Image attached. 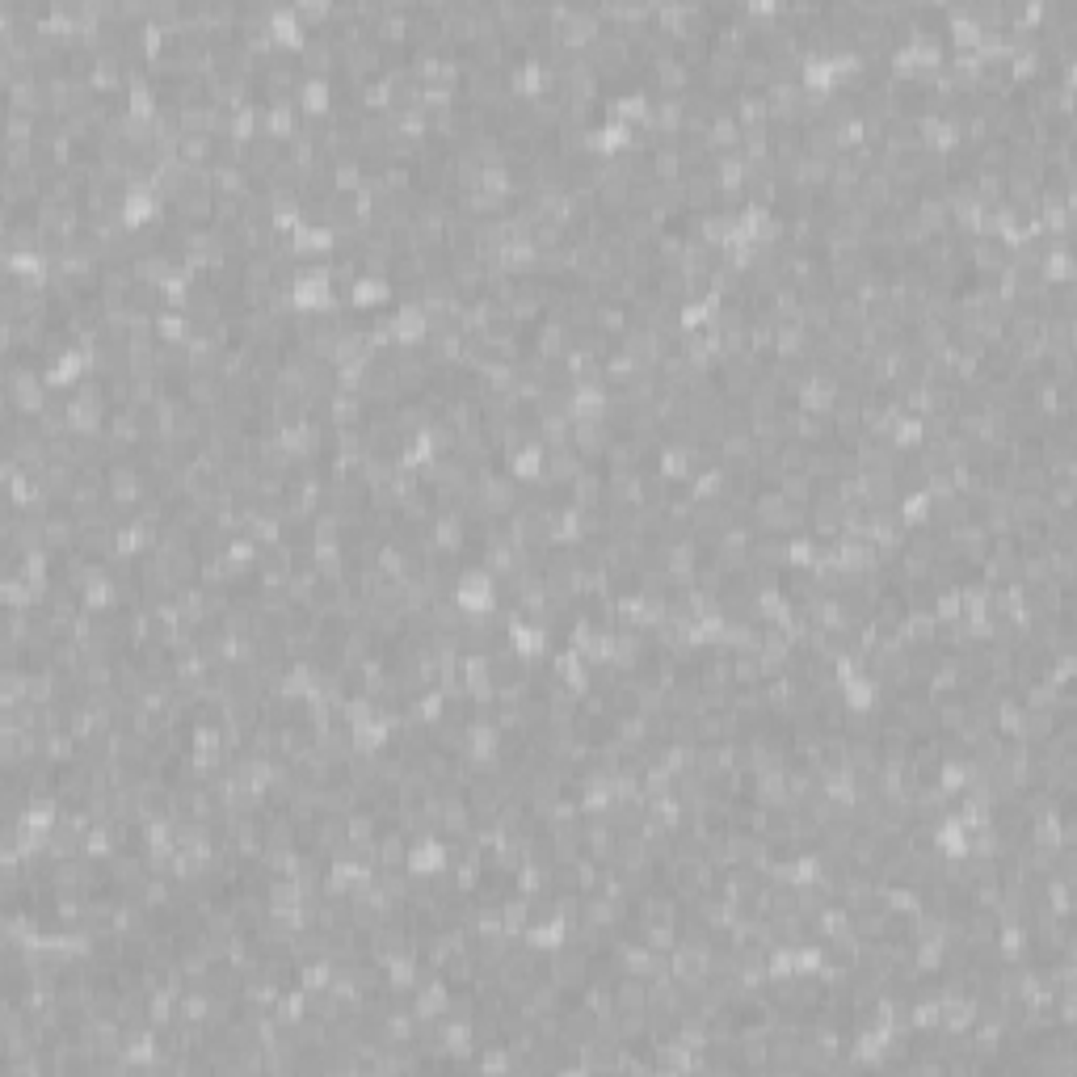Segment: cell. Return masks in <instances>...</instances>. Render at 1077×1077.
<instances>
[{"label":"cell","mask_w":1077,"mask_h":1077,"mask_svg":"<svg viewBox=\"0 0 1077 1077\" xmlns=\"http://www.w3.org/2000/svg\"><path fill=\"white\" fill-rule=\"evenodd\" d=\"M455 606L467 615V619H484L493 615L497 606V585L484 568H463L459 581H455Z\"/></svg>","instance_id":"cell-1"},{"label":"cell","mask_w":1077,"mask_h":1077,"mask_svg":"<svg viewBox=\"0 0 1077 1077\" xmlns=\"http://www.w3.org/2000/svg\"><path fill=\"white\" fill-rule=\"evenodd\" d=\"M556 38L564 43V51H573V55H585L589 47H594V38L606 30V22L598 17V5H573V13L564 17L560 26H552Z\"/></svg>","instance_id":"cell-2"},{"label":"cell","mask_w":1077,"mask_h":1077,"mask_svg":"<svg viewBox=\"0 0 1077 1077\" xmlns=\"http://www.w3.org/2000/svg\"><path fill=\"white\" fill-rule=\"evenodd\" d=\"M291 303H299V308H312V312L333 308V274H329V266L299 270L295 282H291Z\"/></svg>","instance_id":"cell-3"},{"label":"cell","mask_w":1077,"mask_h":1077,"mask_svg":"<svg viewBox=\"0 0 1077 1077\" xmlns=\"http://www.w3.org/2000/svg\"><path fill=\"white\" fill-rule=\"evenodd\" d=\"M266 26H270V38H274V47L278 51H303V43H308L312 38V30L303 26V17L295 13V5H270V13H266Z\"/></svg>","instance_id":"cell-4"},{"label":"cell","mask_w":1077,"mask_h":1077,"mask_svg":"<svg viewBox=\"0 0 1077 1077\" xmlns=\"http://www.w3.org/2000/svg\"><path fill=\"white\" fill-rule=\"evenodd\" d=\"M463 741H467V762L472 766H493L497 758H501V724L497 720H472L467 724V733H463Z\"/></svg>","instance_id":"cell-5"},{"label":"cell","mask_w":1077,"mask_h":1077,"mask_svg":"<svg viewBox=\"0 0 1077 1077\" xmlns=\"http://www.w3.org/2000/svg\"><path fill=\"white\" fill-rule=\"evenodd\" d=\"M337 59H341V47L333 30H312V38L295 55V64L303 68V76H329V68H337Z\"/></svg>","instance_id":"cell-6"},{"label":"cell","mask_w":1077,"mask_h":1077,"mask_svg":"<svg viewBox=\"0 0 1077 1077\" xmlns=\"http://www.w3.org/2000/svg\"><path fill=\"white\" fill-rule=\"evenodd\" d=\"M606 409H611V392H606L602 379L573 383V396H568V417L573 421H602Z\"/></svg>","instance_id":"cell-7"},{"label":"cell","mask_w":1077,"mask_h":1077,"mask_svg":"<svg viewBox=\"0 0 1077 1077\" xmlns=\"http://www.w3.org/2000/svg\"><path fill=\"white\" fill-rule=\"evenodd\" d=\"M627 148H636V135H632V127L615 123V118H606L598 127H585V152L611 160L615 152H627Z\"/></svg>","instance_id":"cell-8"},{"label":"cell","mask_w":1077,"mask_h":1077,"mask_svg":"<svg viewBox=\"0 0 1077 1077\" xmlns=\"http://www.w3.org/2000/svg\"><path fill=\"white\" fill-rule=\"evenodd\" d=\"M392 333L396 341L409 350V345H421L425 337L434 333V316L425 312V303H400L396 316H392Z\"/></svg>","instance_id":"cell-9"},{"label":"cell","mask_w":1077,"mask_h":1077,"mask_svg":"<svg viewBox=\"0 0 1077 1077\" xmlns=\"http://www.w3.org/2000/svg\"><path fill=\"white\" fill-rule=\"evenodd\" d=\"M648 76H653V85L661 89V97H682L690 89V80H695V72L682 64L678 51L661 55V59H648Z\"/></svg>","instance_id":"cell-10"},{"label":"cell","mask_w":1077,"mask_h":1077,"mask_svg":"<svg viewBox=\"0 0 1077 1077\" xmlns=\"http://www.w3.org/2000/svg\"><path fill=\"white\" fill-rule=\"evenodd\" d=\"M261 135L266 139H287V144L299 135V106L291 97L266 101V106H261Z\"/></svg>","instance_id":"cell-11"},{"label":"cell","mask_w":1077,"mask_h":1077,"mask_svg":"<svg viewBox=\"0 0 1077 1077\" xmlns=\"http://www.w3.org/2000/svg\"><path fill=\"white\" fill-rule=\"evenodd\" d=\"M442 863H446V846L438 838H430V833H421V838L404 850V871H409V876H442Z\"/></svg>","instance_id":"cell-12"},{"label":"cell","mask_w":1077,"mask_h":1077,"mask_svg":"<svg viewBox=\"0 0 1077 1077\" xmlns=\"http://www.w3.org/2000/svg\"><path fill=\"white\" fill-rule=\"evenodd\" d=\"M842 388H838V379L825 375V371H808V379L800 383V404H804V413H829L833 404H838Z\"/></svg>","instance_id":"cell-13"},{"label":"cell","mask_w":1077,"mask_h":1077,"mask_svg":"<svg viewBox=\"0 0 1077 1077\" xmlns=\"http://www.w3.org/2000/svg\"><path fill=\"white\" fill-rule=\"evenodd\" d=\"M106 493L114 505H139V497H144V472L131 463H114L106 472Z\"/></svg>","instance_id":"cell-14"},{"label":"cell","mask_w":1077,"mask_h":1077,"mask_svg":"<svg viewBox=\"0 0 1077 1077\" xmlns=\"http://www.w3.org/2000/svg\"><path fill=\"white\" fill-rule=\"evenodd\" d=\"M968 842H972V829L960 821V817H943L939 829H934V846L947 863H964L968 859Z\"/></svg>","instance_id":"cell-15"},{"label":"cell","mask_w":1077,"mask_h":1077,"mask_svg":"<svg viewBox=\"0 0 1077 1077\" xmlns=\"http://www.w3.org/2000/svg\"><path fill=\"white\" fill-rule=\"evenodd\" d=\"M838 686H842V707H846V711H855V716H863V711H871V707H876V699H880L876 674H867V669H859V674L842 678Z\"/></svg>","instance_id":"cell-16"},{"label":"cell","mask_w":1077,"mask_h":1077,"mask_svg":"<svg viewBox=\"0 0 1077 1077\" xmlns=\"http://www.w3.org/2000/svg\"><path fill=\"white\" fill-rule=\"evenodd\" d=\"M299 114H329L333 110V80L329 76H303L295 89Z\"/></svg>","instance_id":"cell-17"},{"label":"cell","mask_w":1077,"mask_h":1077,"mask_svg":"<svg viewBox=\"0 0 1077 1077\" xmlns=\"http://www.w3.org/2000/svg\"><path fill=\"white\" fill-rule=\"evenodd\" d=\"M682 123H686V97H657L653 110L644 118V127L657 135H678Z\"/></svg>","instance_id":"cell-18"},{"label":"cell","mask_w":1077,"mask_h":1077,"mask_svg":"<svg viewBox=\"0 0 1077 1077\" xmlns=\"http://www.w3.org/2000/svg\"><path fill=\"white\" fill-rule=\"evenodd\" d=\"M648 110H653V97H648L644 89H636V93H619V97H611V106H606V118H615V123H623V127H644V118H648Z\"/></svg>","instance_id":"cell-19"},{"label":"cell","mask_w":1077,"mask_h":1077,"mask_svg":"<svg viewBox=\"0 0 1077 1077\" xmlns=\"http://www.w3.org/2000/svg\"><path fill=\"white\" fill-rule=\"evenodd\" d=\"M505 636H510V648L522 657V661H535L543 657V648H547V632L539 623H526V619H510V627H505Z\"/></svg>","instance_id":"cell-20"},{"label":"cell","mask_w":1077,"mask_h":1077,"mask_svg":"<svg viewBox=\"0 0 1077 1077\" xmlns=\"http://www.w3.org/2000/svg\"><path fill=\"white\" fill-rule=\"evenodd\" d=\"M703 144H707V148H716V152H733V148H741V123L733 118V110H720V106H716V114H711V123H707V131H703Z\"/></svg>","instance_id":"cell-21"},{"label":"cell","mask_w":1077,"mask_h":1077,"mask_svg":"<svg viewBox=\"0 0 1077 1077\" xmlns=\"http://www.w3.org/2000/svg\"><path fill=\"white\" fill-rule=\"evenodd\" d=\"M350 299H354V308L371 312V308H379V303L392 299V278L388 274H362V278H354Z\"/></svg>","instance_id":"cell-22"},{"label":"cell","mask_w":1077,"mask_h":1077,"mask_svg":"<svg viewBox=\"0 0 1077 1077\" xmlns=\"http://www.w3.org/2000/svg\"><path fill=\"white\" fill-rule=\"evenodd\" d=\"M80 602H85V611L89 615H106V611H114V602H118V585H114V577L106 573V568H101V573L80 589Z\"/></svg>","instance_id":"cell-23"},{"label":"cell","mask_w":1077,"mask_h":1077,"mask_svg":"<svg viewBox=\"0 0 1077 1077\" xmlns=\"http://www.w3.org/2000/svg\"><path fill=\"white\" fill-rule=\"evenodd\" d=\"M510 472L514 480H539L547 472V451L539 442H522L518 451H510Z\"/></svg>","instance_id":"cell-24"},{"label":"cell","mask_w":1077,"mask_h":1077,"mask_svg":"<svg viewBox=\"0 0 1077 1077\" xmlns=\"http://www.w3.org/2000/svg\"><path fill=\"white\" fill-rule=\"evenodd\" d=\"M333 245H337V232L329 223H303L291 236V253H329Z\"/></svg>","instance_id":"cell-25"},{"label":"cell","mask_w":1077,"mask_h":1077,"mask_svg":"<svg viewBox=\"0 0 1077 1077\" xmlns=\"http://www.w3.org/2000/svg\"><path fill=\"white\" fill-rule=\"evenodd\" d=\"M888 438H892V451H918V446H926V421L913 413H901L892 421Z\"/></svg>","instance_id":"cell-26"},{"label":"cell","mask_w":1077,"mask_h":1077,"mask_svg":"<svg viewBox=\"0 0 1077 1077\" xmlns=\"http://www.w3.org/2000/svg\"><path fill=\"white\" fill-rule=\"evenodd\" d=\"M430 539H434V547L438 552H459L463 547V539H467V526H463V518L459 514H438L434 518V526H430Z\"/></svg>","instance_id":"cell-27"},{"label":"cell","mask_w":1077,"mask_h":1077,"mask_svg":"<svg viewBox=\"0 0 1077 1077\" xmlns=\"http://www.w3.org/2000/svg\"><path fill=\"white\" fill-rule=\"evenodd\" d=\"M152 333H156L160 341H169V345H186V341L194 337L190 320L181 316V312H156V320H152Z\"/></svg>","instance_id":"cell-28"},{"label":"cell","mask_w":1077,"mask_h":1077,"mask_svg":"<svg viewBox=\"0 0 1077 1077\" xmlns=\"http://www.w3.org/2000/svg\"><path fill=\"white\" fill-rule=\"evenodd\" d=\"M690 463H695V451H690L686 442L665 446V451H661V476H665V480H686V476H695V472H690Z\"/></svg>","instance_id":"cell-29"},{"label":"cell","mask_w":1077,"mask_h":1077,"mask_svg":"<svg viewBox=\"0 0 1077 1077\" xmlns=\"http://www.w3.org/2000/svg\"><path fill=\"white\" fill-rule=\"evenodd\" d=\"M884 913H901V918H918L922 913V897L909 884H892L884 888Z\"/></svg>","instance_id":"cell-30"},{"label":"cell","mask_w":1077,"mask_h":1077,"mask_svg":"<svg viewBox=\"0 0 1077 1077\" xmlns=\"http://www.w3.org/2000/svg\"><path fill=\"white\" fill-rule=\"evenodd\" d=\"M547 472H552V480H568V484H573L585 472V463H581V455L573 451V446H556V451L547 455Z\"/></svg>","instance_id":"cell-31"},{"label":"cell","mask_w":1077,"mask_h":1077,"mask_svg":"<svg viewBox=\"0 0 1077 1077\" xmlns=\"http://www.w3.org/2000/svg\"><path fill=\"white\" fill-rule=\"evenodd\" d=\"M362 186H367V173H362L358 160H354V156H337V160H333V190H337V194H345V190H354V194H358Z\"/></svg>","instance_id":"cell-32"},{"label":"cell","mask_w":1077,"mask_h":1077,"mask_svg":"<svg viewBox=\"0 0 1077 1077\" xmlns=\"http://www.w3.org/2000/svg\"><path fill=\"white\" fill-rule=\"evenodd\" d=\"M594 324H598V329H606V337H611V333H623V329H627L623 303H619V299H602V303H594Z\"/></svg>","instance_id":"cell-33"},{"label":"cell","mask_w":1077,"mask_h":1077,"mask_svg":"<svg viewBox=\"0 0 1077 1077\" xmlns=\"http://www.w3.org/2000/svg\"><path fill=\"white\" fill-rule=\"evenodd\" d=\"M547 884H552V867H539V863H522L518 867V892L522 897H535V892H543Z\"/></svg>","instance_id":"cell-34"},{"label":"cell","mask_w":1077,"mask_h":1077,"mask_svg":"<svg viewBox=\"0 0 1077 1077\" xmlns=\"http://www.w3.org/2000/svg\"><path fill=\"white\" fill-rule=\"evenodd\" d=\"M295 13L303 17V26H308V30H312V26H324V30H329V26H333V17H337V5H324V0H299Z\"/></svg>","instance_id":"cell-35"},{"label":"cell","mask_w":1077,"mask_h":1077,"mask_svg":"<svg viewBox=\"0 0 1077 1077\" xmlns=\"http://www.w3.org/2000/svg\"><path fill=\"white\" fill-rule=\"evenodd\" d=\"M930 518H934V501H930V493H909V497L901 501V522L922 526V522H930Z\"/></svg>","instance_id":"cell-36"},{"label":"cell","mask_w":1077,"mask_h":1077,"mask_svg":"<svg viewBox=\"0 0 1077 1077\" xmlns=\"http://www.w3.org/2000/svg\"><path fill=\"white\" fill-rule=\"evenodd\" d=\"M783 560H787V564H796V568H812V560H817V543H812L808 535L787 539V543H783Z\"/></svg>","instance_id":"cell-37"},{"label":"cell","mask_w":1077,"mask_h":1077,"mask_svg":"<svg viewBox=\"0 0 1077 1077\" xmlns=\"http://www.w3.org/2000/svg\"><path fill=\"white\" fill-rule=\"evenodd\" d=\"M442 707H446V695H442V690H430V695H421V699L413 703L409 716H413L417 724H438V720H442Z\"/></svg>","instance_id":"cell-38"},{"label":"cell","mask_w":1077,"mask_h":1077,"mask_svg":"<svg viewBox=\"0 0 1077 1077\" xmlns=\"http://www.w3.org/2000/svg\"><path fill=\"white\" fill-rule=\"evenodd\" d=\"M34 135H38V118L9 110V144H34Z\"/></svg>","instance_id":"cell-39"},{"label":"cell","mask_w":1077,"mask_h":1077,"mask_svg":"<svg viewBox=\"0 0 1077 1077\" xmlns=\"http://www.w3.org/2000/svg\"><path fill=\"white\" fill-rule=\"evenodd\" d=\"M1023 943H1027V939H1023V930H1019V926L1002 930V955H1006V960H1019V955H1023Z\"/></svg>","instance_id":"cell-40"},{"label":"cell","mask_w":1077,"mask_h":1077,"mask_svg":"<svg viewBox=\"0 0 1077 1077\" xmlns=\"http://www.w3.org/2000/svg\"><path fill=\"white\" fill-rule=\"evenodd\" d=\"M186 1014L190 1019H202V1014H207V998H186Z\"/></svg>","instance_id":"cell-41"}]
</instances>
